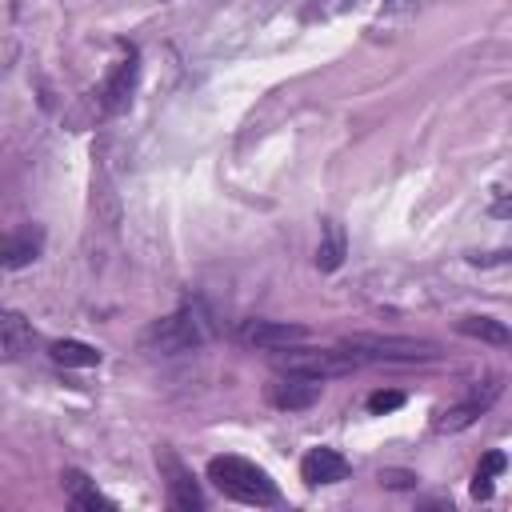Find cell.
Returning a JSON list of instances; mask_svg holds the SVG:
<instances>
[{"mask_svg": "<svg viewBox=\"0 0 512 512\" xmlns=\"http://www.w3.org/2000/svg\"><path fill=\"white\" fill-rule=\"evenodd\" d=\"M208 480L228 496V500H240V504H256V508H268V504H280V488L276 480L244 460V456H212L208 460Z\"/></svg>", "mask_w": 512, "mask_h": 512, "instance_id": "1", "label": "cell"}, {"mask_svg": "<svg viewBox=\"0 0 512 512\" xmlns=\"http://www.w3.org/2000/svg\"><path fill=\"white\" fill-rule=\"evenodd\" d=\"M208 336H212V324H208L204 308L200 304H184V308H176L172 316L156 320L144 332V348L160 352V356H176V352H188V348L204 344Z\"/></svg>", "mask_w": 512, "mask_h": 512, "instance_id": "2", "label": "cell"}, {"mask_svg": "<svg viewBox=\"0 0 512 512\" xmlns=\"http://www.w3.org/2000/svg\"><path fill=\"white\" fill-rule=\"evenodd\" d=\"M340 352H348L356 364L360 360H388V364H412V360H436L440 348L432 340L416 336H376V332H356L340 340Z\"/></svg>", "mask_w": 512, "mask_h": 512, "instance_id": "3", "label": "cell"}, {"mask_svg": "<svg viewBox=\"0 0 512 512\" xmlns=\"http://www.w3.org/2000/svg\"><path fill=\"white\" fill-rule=\"evenodd\" d=\"M156 468H160V480H164V492H168V504L176 508V512H204V492H200V484H196V476H192V468L164 444V448H156Z\"/></svg>", "mask_w": 512, "mask_h": 512, "instance_id": "4", "label": "cell"}, {"mask_svg": "<svg viewBox=\"0 0 512 512\" xmlns=\"http://www.w3.org/2000/svg\"><path fill=\"white\" fill-rule=\"evenodd\" d=\"M276 368L280 372H300V376H316V380H328V376H340V372H348V368H356V360L348 356V352H324V348H304V352H296L292 344L280 352L276 348Z\"/></svg>", "mask_w": 512, "mask_h": 512, "instance_id": "5", "label": "cell"}, {"mask_svg": "<svg viewBox=\"0 0 512 512\" xmlns=\"http://www.w3.org/2000/svg\"><path fill=\"white\" fill-rule=\"evenodd\" d=\"M500 392H504V380H500V376L476 384L464 400H456V404H448L444 412H436V432H464L468 424H476V420L496 404Z\"/></svg>", "mask_w": 512, "mask_h": 512, "instance_id": "6", "label": "cell"}, {"mask_svg": "<svg viewBox=\"0 0 512 512\" xmlns=\"http://www.w3.org/2000/svg\"><path fill=\"white\" fill-rule=\"evenodd\" d=\"M320 392H324V380L300 376V372H280V376L268 384V400H272L276 408H284V412H304V408H312V404L320 400Z\"/></svg>", "mask_w": 512, "mask_h": 512, "instance_id": "7", "label": "cell"}, {"mask_svg": "<svg viewBox=\"0 0 512 512\" xmlns=\"http://www.w3.org/2000/svg\"><path fill=\"white\" fill-rule=\"evenodd\" d=\"M240 340L252 344V348L276 352V348H288V344H304L308 328L304 324H284V320H244L240 324Z\"/></svg>", "mask_w": 512, "mask_h": 512, "instance_id": "8", "label": "cell"}, {"mask_svg": "<svg viewBox=\"0 0 512 512\" xmlns=\"http://www.w3.org/2000/svg\"><path fill=\"white\" fill-rule=\"evenodd\" d=\"M136 80H140V60H136V52L128 48V56L108 72V80H104V88H100V108H104L108 116L124 112V108L132 104Z\"/></svg>", "mask_w": 512, "mask_h": 512, "instance_id": "9", "label": "cell"}, {"mask_svg": "<svg viewBox=\"0 0 512 512\" xmlns=\"http://www.w3.org/2000/svg\"><path fill=\"white\" fill-rule=\"evenodd\" d=\"M44 252V228L40 224H20L0 236V268H28Z\"/></svg>", "mask_w": 512, "mask_h": 512, "instance_id": "10", "label": "cell"}, {"mask_svg": "<svg viewBox=\"0 0 512 512\" xmlns=\"http://www.w3.org/2000/svg\"><path fill=\"white\" fill-rule=\"evenodd\" d=\"M352 468H348V460L336 452V448H312L304 460H300V476H304V484H336V480H344Z\"/></svg>", "mask_w": 512, "mask_h": 512, "instance_id": "11", "label": "cell"}, {"mask_svg": "<svg viewBox=\"0 0 512 512\" xmlns=\"http://www.w3.org/2000/svg\"><path fill=\"white\" fill-rule=\"evenodd\" d=\"M36 344V332H32V324L20 316V312H12V308H0V364H8V360H20L28 348Z\"/></svg>", "mask_w": 512, "mask_h": 512, "instance_id": "12", "label": "cell"}, {"mask_svg": "<svg viewBox=\"0 0 512 512\" xmlns=\"http://www.w3.org/2000/svg\"><path fill=\"white\" fill-rule=\"evenodd\" d=\"M64 488H68V504L72 508H80V512H116V500H108L104 492H96V484H88V476L84 472H76V468H68L64 476Z\"/></svg>", "mask_w": 512, "mask_h": 512, "instance_id": "13", "label": "cell"}, {"mask_svg": "<svg viewBox=\"0 0 512 512\" xmlns=\"http://www.w3.org/2000/svg\"><path fill=\"white\" fill-rule=\"evenodd\" d=\"M456 328H460L464 336H476V340H484V344H496V348H504V344L512 340L508 324H504V320H492V316H464Z\"/></svg>", "mask_w": 512, "mask_h": 512, "instance_id": "14", "label": "cell"}, {"mask_svg": "<svg viewBox=\"0 0 512 512\" xmlns=\"http://www.w3.org/2000/svg\"><path fill=\"white\" fill-rule=\"evenodd\" d=\"M48 352H52V360L64 364V368H92V364H100V348H92V344H84V340H56Z\"/></svg>", "mask_w": 512, "mask_h": 512, "instance_id": "15", "label": "cell"}, {"mask_svg": "<svg viewBox=\"0 0 512 512\" xmlns=\"http://www.w3.org/2000/svg\"><path fill=\"white\" fill-rule=\"evenodd\" d=\"M340 260H344V232H340L336 220H324V240L316 248V268L332 272V268H340Z\"/></svg>", "mask_w": 512, "mask_h": 512, "instance_id": "16", "label": "cell"}, {"mask_svg": "<svg viewBox=\"0 0 512 512\" xmlns=\"http://www.w3.org/2000/svg\"><path fill=\"white\" fill-rule=\"evenodd\" d=\"M496 472H504V452H488L480 464H476V472H472V496L476 500H488L492 496V476Z\"/></svg>", "mask_w": 512, "mask_h": 512, "instance_id": "17", "label": "cell"}, {"mask_svg": "<svg viewBox=\"0 0 512 512\" xmlns=\"http://www.w3.org/2000/svg\"><path fill=\"white\" fill-rule=\"evenodd\" d=\"M400 404H404V392H372V396H368V412H372V416L396 412Z\"/></svg>", "mask_w": 512, "mask_h": 512, "instance_id": "18", "label": "cell"}]
</instances>
